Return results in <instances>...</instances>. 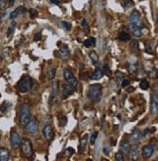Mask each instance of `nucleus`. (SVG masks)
<instances>
[{"instance_id": "obj_1", "label": "nucleus", "mask_w": 158, "mask_h": 161, "mask_svg": "<svg viewBox=\"0 0 158 161\" xmlns=\"http://www.w3.org/2000/svg\"><path fill=\"white\" fill-rule=\"evenodd\" d=\"M101 95H103V89H101V86L100 84H93L88 89V97L93 103L100 102Z\"/></svg>"}, {"instance_id": "obj_2", "label": "nucleus", "mask_w": 158, "mask_h": 161, "mask_svg": "<svg viewBox=\"0 0 158 161\" xmlns=\"http://www.w3.org/2000/svg\"><path fill=\"white\" fill-rule=\"evenodd\" d=\"M30 118H31L30 108H29L28 104H23L20 112V125L23 128H25L28 125V123L30 121Z\"/></svg>"}, {"instance_id": "obj_3", "label": "nucleus", "mask_w": 158, "mask_h": 161, "mask_svg": "<svg viewBox=\"0 0 158 161\" xmlns=\"http://www.w3.org/2000/svg\"><path fill=\"white\" fill-rule=\"evenodd\" d=\"M31 85H32V80H31L30 76H28V75H25V76H23L22 78H21L20 81H19L18 89H19L20 92L26 93V92H28V91L30 90Z\"/></svg>"}, {"instance_id": "obj_4", "label": "nucleus", "mask_w": 158, "mask_h": 161, "mask_svg": "<svg viewBox=\"0 0 158 161\" xmlns=\"http://www.w3.org/2000/svg\"><path fill=\"white\" fill-rule=\"evenodd\" d=\"M143 26V23H141V18L140 13L137 10L131 14L130 17V28H141Z\"/></svg>"}, {"instance_id": "obj_5", "label": "nucleus", "mask_w": 158, "mask_h": 161, "mask_svg": "<svg viewBox=\"0 0 158 161\" xmlns=\"http://www.w3.org/2000/svg\"><path fill=\"white\" fill-rule=\"evenodd\" d=\"M59 92H60V88H59L58 82H55L52 86V92H51L50 99H49V104L50 106H56L59 101Z\"/></svg>"}, {"instance_id": "obj_6", "label": "nucleus", "mask_w": 158, "mask_h": 161, "mask_svg": "<svg viewBox=\"0 0 158 161\" xmlns=\"http://www.w3.org/2000/svg\"><path fill=\"white\" fill-rule=\"evenodd\" d=\"M20 146H22V150H23V154H25L26 156L29 157V156H31V155H32V146H31L30 141H29L28 138L22 139Z\"/></svg>"}, {"instance_id": "obj_7", "label": "nucleus", "mask_w": 158, "mask_h": 161, "mask_svg": "<svg viewBox=\"0 0 158 161\" xmlns=\"http://www.w3.org/2000/svg\"><path fill=\"white\" fill-rule=\"evenodd\" d=\"M63 78H65L66 82L68 83L69 85H71L72 87L75 88L77 86V80L75 78V76H74V74L72 73L70 69L68 68H65V70H63Z\"/></svg>"}, {"instance_id": "obj_8", "label": "nucleus", "mask_w": 158, "mask_h": 161, "mask_svg": "<svg viewBox=\"0 0 158 161\" xmlns=\"http://www.w3.org/2000/svg\"><path fill=\"white\" fill-rule=\"evenodd\" d=\"M74 87H72L71 85H69L68 83H61V93L63 95V99L68 98L69 96H71L73 94Z\"/></svg>"}, {"instance_id": "obj_9", "label": "nucleus", "mask_w": 158, "mask_h": 161, "mask_svg": "<svg viewBox=\"0 0 158 161\" xmlns=\"http://www.w3.org/2000/svg\"><path fill=\"white\" fill-rule=\"evenodd\" d=\"M42 136L43 138L46 140L47 142H50L51 140L53 139V136H54V129L51 125H46L45 127L42 129Z\"/></svg>"}, {"instance_id": "obj_10", "label": "nucleus", "mask_w": 158, "mask_h": 161, "mask_svg": "<svg viewBox=\"0 0 158 161\" xmlns=\"http://www.w3.org/2000/svg\"><path fill=\"white\" fill-rule=\"evenodd\" d=\"M150 113L152 115H157V113H158V96H157L156 92H155L154 94H152V96H151Z\"/></svg>"}, {"instance_id": "obj_11", "label": "nucleus", "mask_w": 158, "mask_h": 161, "mask_svg": "<svg viewBox=\"0 0 158 161\" xmlns=\"http://www.w3.org/2000/svg\"><path fill=\"white\" fill-rule=\"evenodd\" d=\"M155 151V146L153 144H147V146H144L141 149V155L144 158H149L153 155Z\"/></svg>"}, {"instance_id": "obj_12", "label": "nucleus", "mask_w": 158, "mask_h": 161, "mask_svg": "<svg viewBox=\"0 0 158 161\" xmlns=\"http://www.w3.org/2000/svg\"><path fill=\"white\" fill-rule=\"evenodd\" d=\"M21 137L20 135L16 132V131H12L11 132V137H10V142H11V144L13 147H15V149H17V147L20 146L21 144Z\"/></svg>"}, {"instance_id": "obj_13", "label": "nucleus", "mask_w": 158, "mask_h": 161, "mask_svg": "<svg viewBox=\"0 0 158 161\" xmlns=\"http://www.w3.org/2000/svg\"><path fill=\"white\" fill-rule=\"evenodd\" d=\"M26 127V129H28V132L29 134L34 135V134H36L37 131H38L39 125H38V122H37L36 120H32V121H29Z\"/></svg>"}, {"instance_id": "obj_14", "label": "nucleus", "mask_w": 158, "mask_h": 161, "mask_svg": "<svg viewBox=\"0 0 158 161\" xmlns=\"http://www.w3.org/2000/svg\"><path fill=\"white\" fill-rule=\"evenodd\" d=\"M130 150H131V144L129 143V141H127V140L122 141L121 144H120V151L124 155H129Z\"/></svg>"}, {"instance_id": "obj_15", "label": "nucleus", "mask_w": 158, "mask_h": 161, "mask_svg": "<svg viewBox=\"0 0 158 161\" xmlns=\"http://www.w3.org/2000/svg\"><path fill=\"white\" fill-rule=\"evenodd\" d=\"M128 70L131 73H136L138 70V61L135 57H132L129 60V66H128Z\"/></svg>"}, {"instance_id": "obj_16", "label": "nucleus", "mask_w": 158, "mask_h": 161, "mask_svg": "<svg viewBox=\"0 0 158 161\" xmlns=\"http://www.w3.org/2000/svg\"><path fill=\"white\" fill-rule=\"evenodd\" d=\"M10 159V151L6 147H0V161H8Z\"/></svg>"}, {"instance_id": "obj_17", "label": "nucleus", "mask_w": 158, "mask_h": 161, "mask_svg": "<svg viewBox=\"0 0 158 161\" xmlns=\"http://www.w3.org/2000/svg\"><path fill=\"white\" fill-rule=\"evenodd\" d=\"M131 153H129L131 155V159L136 161L139 159V155H140V150H139V146H131V150H130Z\"/></svg>"}, {"instance_id": "obj_18", "label": "nucleus", "mask_w": 158, "mask_h": 161, "mask_svg": "<svg viewBox=\"0 0 158 161\" xmlns=\"http://www.w3.org/2000/svg\"><path fill=\"white\" fill-rule=\"evenodd\" d=\"M59 55H60V58L63 59V60H66L69 55H70V53H69V50L68 47H63L61 48L60 51H59Z\"/></svg>"}, {"instance_id": "obj_19", "label": "nucleus", "mask_w": 158, "mask_h": 161, "mask_svg": "<svg viewBox=\"0 0 158 161\" xmlns=\"http://www.w3.org/2000/svg\"><path fill=\"white\" fill-rule=\"evenodd\" d=\"M25 12H26V9H25V8H23V7H19L10 14V19H11V20H14V19L19 17V15H20L21 13H25Z\"/></svg>"}, {"instance_id": "obj_20", "label": "nucleus", "mask_w": 158, "mask_h": 161, "mask_svg": "<svg viewBox=\"0 0 158 161\" xmlns=\"http://www.w3.org/2000/svg\"><path fill=\"white\" fill-rule=\"evenodd\" d=\"M88 134H85L84 136L82 137L81 140H80V144H79V152H82L85 150V147H86V144L88 141Z\"/></svg>"}, {"instance_id": "obj_21", "label": "nucleus", "mask_w": 158, "mask_h": 161, "mask_svg": "<svg viewBox=\"0 0 158 161\" xmlns=\"http://www.w3.org/2000/svg\"><path fill=\"white\" fill-rule=\"evenodd\" d=\"M103 69L100 68H98L95 71H94V73L92 75V79H94V80H100V79H101V77H103Z\"/></svg>"}, {"instance_id": "obj_22", "label": "nucleus", "mask_w": 158, "mask_h": 161, "mask_svg": "<svg viewBox=\"0 0 158 161\" xmlns=\"http://www.w3.org/2000/svg\"><path fill=\"white\" fill-rule=\"evenodd\" d=\"M141 138V132L139 129H136V130H134V132L132 133V135H131V141L133 142H137L139 141Z\"/></svg>"}, {"instance_id": "obj_23", "label": "nucleus", "mask_w": 158, "mask_h": 161, "mask_svg": "<svg viewBox=\"0 0 158 161\" xmlns=\"http://www.w3.org/2000/svg\"><path fill=\"white\" fill-rule=\"evenodd\" d=\"M130 50L132 51L133 53H137L139 51V43L137 40H133L130 44Z\"/></svg>"}, {"instance_id": "obj_24", "label": "nucleus", "mask_w": 158, "mask_h": 161, "mask_svg": "<svg viewBox=\"0 0 158 161\" xmlns=\"http://www.w3.org/2000/svg\"><path fill=\"white\" fill-rule=\"evenodd\" d=\"M118 39H119V40H121V41H123V42L129 41V40H130V35H129V34L127 33V32H124V31H122L121 33L119 34V36H118Z\"/></svg>"}, {"instance_id": "obj_25", "label": "nucleus", "mask_w": 158, "mask_h": 161, "mask_svg": "<svg viewBox=\"0 0 158 161\" xmlns=\"http://www.w3.org/2000/svg\"><path fill=\"white\" fill-rule=\"evenodd\" d=\"M68 123V118H66V115H60L59 116V125L61 127H65Z\"/></svg>"}, {"instance_id": "obj_26", "label": "nucleus", "mask_w": 158, "mask_h": 161, "mask_svg": "<svg viewBox=\"0 0 158 161\" xmlns=\"http://www.w3.org/2000/svg\"><path fill=\"white\" fill-rule=\"evenodd\" d=\"M89 56L91 58V61H93V64H95V66H97V64H99V56L95 52H91L89 54Z\"/></svg>"}, {"instance_id": "obj_27", "label": "nucleus", "mask_w": 158, "mask_h": 161, "mask_svg": "<svg viewBox=\"0 0 158 161\" xmlns=\"http://www.w3.org/2000/svg\"><path fill=\"white\" fill-rule=\"evenodd\" d=\"M55 75H56V68H49V70L47 72V78L49 80H52V79H54Z\"/></svg>"}, {"instance_id": "obj_28", "label": "nucleus", "mask_w": 158, "mask_h": 161, "mask_svg": "<svg viewBox=\"0 0 158 161\" xmlns=\"http://www.w3.org/2000/svg\"><path fill=\"white\" fill-rule=\"evenodd\" d=\"M140 86H141V88L143 90H147L149 88V83H148V81H147V80L144 79V80H141V81Z\"/></svg>"}, {"instance_id": "obj_29", "label": "nucleus", "mask_w": 158, "mask_h": 161, "mask_svg": "<svg viewBox=\"0 0 158 161\" xmlns=\"http://www.w3.org/2000/svg\"><path fill=\"white\" fill-rule=\"evenodd\" d=\"M7 7H8L7 0H0V10L4 11L7 9Z\"/></svg>"}, {"instance_id": "obj_30", "label": "nucleus", "mask_w": 158, "mask_h": 161, "mask_svg": "<svg viewBox=\"0 0 158 161\" xmlns=\"http://www.w3.org/2000/svg\"><path fill=\"white\" fill-rule=\"evenodd\" d=\"M9 51H10V48H8V47H7V48H4L3 50H1V54H0V58L3 59L4 57H6Z\"/></svg>"}, {"instance_id": "obj_31", "label": "nucleus", "mask_w": 158, "mask_h": 161, "mask_svg": "<svg viewBox=\"0 0 158 161\" xmlns=\"http://www.w3.org/2000/svg\"><path fill=\"white\" fill-rule=\"evenodd\" d=\"M115 159L118 160V161H123L124 160V154H123L121 151L117 152L116 155H115Z\"/></svg>"}, {"instance_id": "obj_32", "label": "nucleus", "mask_w": 158, "mask_h": 161, "mask_svg": "<svg viewBox=\"0 0 158 161\" xmlns=\"http://www.w3.org/2000/svg\"><path fill=\"white\" fill-rule=\"evenodd\" d=\"M7 106H10V104H8L7 102H4V103L1 104V106H0V107H1V108H0V112H4V111H7V108H8Z\"/></svg>"}, {"instance_id": "obj_33", "label": "nucleus", "mask_w": 158, "mask_h": 161, "mask_svg": "<svg viewBox=\"0 0 158 161\" xmlns=\"http://www.w3.org/2000/svg\"><path fill=\"white\" fill-rule=\"evenodd\" d=\"M14 28H15V23H12V26H10L9 28H8V31H7V36H10L11 34L14 32Z\"/></svg>"}, {"instance_id": "obj_34", "label": "nucleus", "mask_w": 158, "mask_h": 161, "mask_svg": "<svg viewBox=\"0 0 158 161\" xmlns=\"http://www.w3.org/2000/svg\"><path fill=\"white\" fill-rule=\"evenodd\" d=\"M98 135H99L98 132H94L93 133L92 137H91V144H95V142H96V140H97Z\"/></svg>"}, {"instance_id": "obj_35", "label": "nucleus", "mask_w": 158, "mask_h": 161, "mask_svg": "<svg viewBox=\"0 0 158 161\" xmlns=\"http://www.w3.org/2000/svg\"><path fill=\"white\" fill-rule=\"evenodd\" d=\"M83 45H84L85 47H91L92 46V41H91V39H87V40H85L84 42H83Z\"/></svg>"}, {"instance_id": "obj_36", "label": "nucleus", "mask_w": 158, "mask_h": 161, "mask_svg": "<svg viewBox=\"0 0 158 161\" xmlns=\"http://www.w3.org/2000/svg\"><path fill=\"white\" fill-rule=\"evenodd\" d=\"M81 79L82 80H87V79H89V73L88 72H82L81 74Z\"/></svg>"}, {"instance_id": "obj_37", "label": "nucleus", "mask_w": 158, "mask_h": 161, "mask_svg": "<svg viewBox=\"0 0 158 161\" xmlns=\"http://www.w3.org/2000/svg\"><path fill=\"white\" fill-rule=\"evenodd\" d=\"M124 5L125 7H131L133 5V0H124Z\"/></svg>"}, {"instance_id": "obj_38", "label": "nucleus", "mask_w": 158, "mask_h": 161, "mask_svg": "<svg viewBox=\"0 0 158 161\" xmlns=\"http://www.w3.org/2000/svg\"><path fill=\"white\" fill-rule=\"evenodd\" d=\"M61 25L65 26V28L66 29V30H70V28H71L70 23H66V21H61Z\"/></svg>"}, {"instance_id": "obj_39", "label": "nucleus", "mask_w": 158, "mask_h": 161, "mask_svg": "<svg viewBox=\"0 0 158 161\" xmlns=\"http://www.w3.org/2000/svg\"><path fill=\"white\" fill-rule=\"evenodd\" d=\"M103 69H104V72H106L108 75H111V71H110V69H109L108 66H106H106H103Z\"/></svg>"}, {"instance_id": "obj_40", "label": "nucleus", "mask_w": 158, "mask_h": 161, "mask_svg": "<svg viewBox=\"0 0 158 161\" xmlns=\"http://www.w3.org/2000/svg\"><path fill=\"white\" fill-rule=\"evenodd\" d=\"M129 84H130L129 80L125 79V80H123V82H122V87H127V86L129 85Z\"/></svg>"}, {"instance_id": "obj_41", "label": "nucleus", "mask_w": 158, "mask_h": 161, "mask_svg": "<svg viewBox=\"0 0 158 161\" xmlns=\"http://www.w3.org/2000/svg\"><path fill=\"white\" fill-rule=\"evenodd\" d=\"M40 39H41V34L40 33L35 34V36H34V40H35V41H39Z\"/></svg>"}, {"instance_id": "obj_42", "label": "nucleus", "mask_w": 158, "mask_h": 161, "mask_svg": "<svg viewBox=\"0 0 158 161\" xmlns=\"http://www.w3.org/2000/svg\"><path fill=\"white\" fill-rule=\"evenodd\" d=\"M29 12L31 13V18H33L34 16L37 15V12H36L35 10H33V9H30V10H29Z\"/></svg>"}, {"instance_id": "obj_43", "label": "nucleus", "mask_w": 158, "mask_h": 161, "mask_svg": "<svg viewBox=\"0 0 158 161\" xmlns=\"http://www.w3.org/2000/svg\"><path fill=\"white\" fill-rule=\"evenodd\" d=\"M81 25H82V26H84V28H88V25H87V21H86V20H82V21H81Z\"/></svg>"}, {"instance_id": "obj_44", "label": "nucleus", "mask_w": 158, "mask_h": 161, "mask_svg": "<svg viewBox=\"0 0 158 161\" xmlns=\"http://www.w3.org/2000/svg\"><path fill=\"white\" fill-rule=\"evenodd\" d=\"M50 2H51V3H54L56 5L60 4V1H59V0H50Z\"/></svg>"}, {"instance_id": "obj_45", "label": "nucleus", "mask_w": 158, "mask_h": 161, "mask_svg": "<svg viewBox=\"0 0 158 161\" xmlns=\"http://www.w3.org/2000/svg\"><path fill=\"white\" fill-rule=\"evenodd\" d=\"M91 41H92V46H96V39L94 37L91 38Z\"/></svg>"}, {"instance_id": "obj_46", "label": "nucleus", "mask_w": 158, "mask_h": 161, "mask_svg": "<svg viewBox=\"0 0 158 161\" xmlns=\"http://www.w3.org/2000/svg\"><path fill=\"white\" fill-rule=\"evenodd\" d=\"M15 1L16 0H9V6H13L15 3Z\"/></svg>"}, {"instance_id": "obj_47", "label": "nucleus", "mask_w": 158, "mask_h": 161, "mask_svg": "<svg viewBox=\"0 0 158 161\" xmlns=\"http://www.w3.org/2000/svg\"><path fill=\"white\" fill-rule=\"evenodd\" d=\"M149 133V129H146V130H144V136L147 135V134Z\"/></svg>"}, {"instance_id": "obj_48", "label": "nucleus", "mask_w": 158, "mask_h": 161, "mask_svg": "<svg viewBox=\"0 0 158 161\" xmlns=\"http://www.w3.org/2000/svg\"><path fill=\"white\" fill-rule=\"evenodd\" d=\"M0 21H1V16H0Z\"/></svg>"}, {"instance_id": "obj_49", "label": "nucleus", "mask_w": 158, "mask_h": 161, "mask_svg": "<svg viewBox=\"0 0 158 161\" xmlns=\"http://www.w3.org/2000/svg\"><path fill=\"white\" fill-rule=\"evenodd\" d=\"M0 98H1V94H0Z\"/></svg>"}]
</instances>
